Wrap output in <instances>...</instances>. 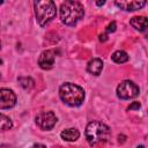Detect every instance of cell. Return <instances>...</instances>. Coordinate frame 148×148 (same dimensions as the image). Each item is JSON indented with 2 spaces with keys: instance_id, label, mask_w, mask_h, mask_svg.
<instances>
[{
  "instance_id": "cell-6",
  "label": "cell",
  "mask_w": 148,
  "mask_h": 148,
  "mask_svg": "<svg viewBox=\"0 0 148 148\" xmlns=\"http://www.w3.org/2000/svg\"><path fill=\"white\" fill-rule=\"evenodd\" d=\"M35 121L40 130L50 131L56 126L58 119L52 111H42L36 116Z\"/></svg>"
},
{
  "instance_id": "cell-12",
  "label": "cell",
  "mask_w": 148,
  "mask_h": 148,
  "mask_svg": "<svg viewBox=\"0 0 148 148\" xmlns=\"http://www.w3.org/2000/svg\"><path fill=\"white\" fill-rule=\"evenodd\" d=\"M60 136L62 140L65 141H68V142H74L79 139L80 136V132L79 130L74 128V127H71V128H66L61 133H60Z\"/></svg>"
},
{
  "instance_id": "cell-1",
  "label": "cell",
  "mask_w": 148,
  "mask_h": 148,
  "mask_svg": "<svg viewBox=\"0 0 148 148\" xmlns=\"http://www.w3.org/2000/svg\"><path fill=\"white\" fill-rule=\"evenodd\" d=\"M110 127L98 120L90 121L86 127V139L90 146H98L110 139Z\"/></svg>"
},
{
  "instance_id": "cell-17",
  "label": "cell",
  "mask_w": 148,
  "mask_h": 148,
  "mask_svg": "<svg viewBox=\"0 0 148 148\" xmlns=\"http://www.w3.org/2000/svg\"><path fill=\"white\" fill-rule=\"evenodd\" d=\"M141 108V104L139 103V102H133L131 105H128V108H127V110L130 111V110H139Z\"/></svg>"
},
{
  "instance_id": "cell-7",
  "label": "cell",
  "mask_w": 148,
  "mask_h": 148,
  "mask_svg": "<svg viewBox=\"0 0 148 148\" xmlns=\"http://www.w3.org/2000/svg\"><path fill=\"white\" fill-rule=\"evenodd\" d=\"M16 104V95L8 88H0V109H12Z\"/></svg>"
},
{
  "instance_id": "cell-2",
  "label": "cell",
  "mask_w": 148,
  "mask_h": 148,
  "mask_svg": "<svg viewBox=\"0 0 148 148\" xmlns=\"http://www.w3.org/2000/svg\"><path fill=\"white\" fill-rule=\"evenodd\" d=\"M60 20L66 25H75L84 15V8L79 1H65L60 6Z\"/></svg>"
},
{
  "instance_id": "cell-9",
  "label": "cell",
  "mask_w": 148,
  "mask_h": 148,
  "mask_svg": "<svg viewBox=\"0 0 148 148\" xmlns=\"http://www.w3.org/2000/svg\"><path fill=\"white\" fill-rule=\"evenodd\" d=\"M114 5L126 12H134L142 8L146 5V1H116Z\"/></svg>"
},
{
  "instance_id": "cell-8",
  "label": "cell",
  "mask_w": 148,
  "mask_h": 148,
  "mask_svg": "<svg viewBox=\"0 0 148 148\" xmlns=\"http://www.w3.org/2000/svg\"><path fill=\"white\" fill-rule=\"evenodd\" d=\"M54 60H56V52L54 50H46L43 51L38 58V65L42 69L49 71L53 68L54 66Z\"/></svg>"
},
{
  "instance_id": "cell-4",
  "label": "cell",
  "mask_w": 148,
  "mask_h": 148,
  "mask_svg": "<svg viewBox=\"0 0 148 148\" xmlns=\"http://www.w3.org/2000/svg\"><path fill=\"white\" fill-rule=\"evenodd\" d=\"M35 15L40 27H46L57 14L56 3L51 0H36L34 2Z\"/></svg>"
},
{
  "instance_id": "cell-21",
  "label": "cell",
  "mask_w": 148,
  "mask_h": 148,
  "mask_svg": "<svg viewBox=\"0 0 148 148\" xmlns=\"http://www.w3.org/2000/svg\"><path fill=\"white\" fill-rule=\"evenodd\" d=\"M0 148H13L12 146H9V145H1L0 146Z\"/></svg>"
},
{
  "instance_id": "cell-26",
  "label": "cell",
  "mask_w": 148,
  "mask_h": 148,
  "mask_svg": "<svg viewBox=\"0 0 148 148\" xmlns=\"http://www.w3.org/2000/svg\"><path fill=\"white\" fill-rule=\"evenodd\" d=\"M0 80H1V75H0Z\"/></svg>"
},
{
  "instance_id": "cell-5",
  "label": "cell",
  "mask_w": 148,
  "mask_h": 148,
  "mask_svg": "<svg viewBox=\"0 0 148 148\" xmlns=\"http://www.w3.org/2000/svg\"><path fill=\"white\" fill-rule=\"evenodd\" d=\"M139 95V87L130 80L120 82L117 87V96L120 99H131Z\"/></svg>"
},
{
  "instance_id": "cell-14",
  "label": "cell",
  "mask_w": 148,
  "mask_h": 148,
  "mask_svg": "<svg viewBox=\"0 0 148 148\" xmlns=\"http://www.w3.org/2000/svg\"><path fill=\"white\" fill-rule=\"evenodd\" d=\"M13 127V121L9 117L0 113V131H7Z\"/></svg>"
},
{
  "instance_id": "cell-16",
  "label": "cell",
  "mask_w": 148,
  "mask_h": 148,
  "mask_svg": "<svg viewBox=\"0 0 148 148\" xmlns=\"http://www.w3.org/2000/svg\"><path fill=\"white\" fill-rule=\"evenodd\" d=\"M116 29H117V24H116L114 21H112V22L106 27V32H108V34H109V32H114Z\"/></svg>"
},
{
  "instance_id": "cell-18",
  "label": "cell",
  "mask_w": 148,
  "mask_h": 148,
  "mask_svg": "<svg viewBox=\"0 0 148 148\" xmlns=\"http://www.w3.org/2000/svg\"><path fill=\"white\" fill-rule=\"evenodd\" d=\"M106 39H108V35H106V34H103V35L101 34V35H99V40H101V42H105Z\"/></svg>"
},
{
  "instance_id": "cell-11",
  "label": "cell",
  "mask_w": 148,
  "mask_h": 148,
  "mask_svg": "<svg viewBox=\"0 0 148 148\" xmlns=\"http://www.w3.org/2000/svg\"><path fill=\"white\" fill-rule=\"evenodd\" d=\"M87 71L92 75H99L103 71V61L99 58L91 59L87 65Z\"/></svg>"
},
{
  "instance_id": "cell-13",
  "label": "cell",
  "mask_w": 148,
  "mask_h": 148,
  "mask_svg": "<svg viewBox=\"0 0 148 148\" xmlns=\"http://www.w3.org/2000/svg\"><path fill=\"white\" fill-rule=\"evenodd\" d=\"M111 59H112V61H114L116 64H124V62L128 61V54H127L125 51L118 50V51H116V52L112 53Z\"/></svg>"
},
{
  "instance_id": "cell-24",
  "label": "cell",
  "mask_w": 148,
  "mask_h": 148,
  "mask_svg": "<svg viewBox=\"0 0 148 148\" xmlns=\"http://www.w3.org/2000/svg\"><path fill=\"white\" fill-rule=\"evenodd\" d=\"M1 64H2V59H0V65H1Z\"/></svg>"
},
{
  "instance_id": "cell-10",
  "label": "cell",
  "mask_w": 148,
  "mask_h": 148,
  "mask_svg": "<svg viewBox=\"0 0 148 148\" xmlns=\"http://www.w3.org/2000/svg\"><path fill=\"white\" fill-rule=\"evenodd\" d=\"M130 24L138 31L140 32H143L147 30V27H148V21H147V17L146 16H133L131 20H130Z\"/></svg>"
},
{
  "instance_id": "cell-3",
  "label": "cell",
  "mask_w": 148,
  "mask_h": 148,
  "mask_svg": "<svg viewBox=\"0 0 148 148\" xmlns=\"http://www.w3.org/2000/svg\"><path fill=\"white\" fill-rule=\"evenodd\" d=\"M59 96L61 101L68 106H80L84 101V90L77 84L67 82L59 88Z\"/></svg>"
},
{
  "instance_id": "cell-22",
  "label": "cell",
  "mask_w": 148,
  "mask_h": 148,
  "mask_svg": "<svg viewBox=\"0 0 148 148\" xmlns=\"http://www.w3.org/2000/svg\"><path fill=\"white\" fill-rule=\"evenodd\" d=\"M136 148H145V146H142V145H140V146H138Z\"/></svg>"
},
{
  "instance_id": "cell-25",
  "label": "cell",
  "mask_w": 148,
  "mask_h": 148,
  "mask_svg": "<svg viewBox=\"0 0 148 148\" xmlns=\"http://www.w3.org/2000/svg\"><path fill=\"white\" fill-rule=\"evenodd\" d=\"M0 49H1V42H0Z\"/></svg>"
},
{
  "instance_id": "cell-15",
  "label": "cell",
  "mask_w": 148,
  "mask_h": 148,
  "mask_svg": "<svg viewBox=\"0 0 148 148\" xmlns=\"http://www.w3.org/2000/svg\"><path fill=\"white\" fill-rule=\"evenodd\" d=\"M18 82L22 86V88H24L25 90H30L35 86V81L31 77H29V76H21V77H18Z\"/></svg>"
},
{
  "instance_id": "cell-20",
  "label": "cell",
  "mask_w": 148,
  "mask_h": 148,
  "mask_svg": "<svg viewBox=\"0 0 148 148\" xmlns=\"http://www.w3.org/2000/svg\"><path fill=\"white\" fill-rule=\"evenodd\" d=\"M105 3V1H96V5L97 6H103Z\"/></svg>"
},
{
  "instance_id": "cell-23",
  "label": "cell",
  "mask_w": 148,
  "mask_h": 148,
  "mask_svg": "<svg viewBox=\"0 0 148 148\" xmlns=\"http://www.w3.org/2000/svg\"><path fill=\"white\" fill-rule=\"evenodd\" d=\"M2 3H3V1H2V0H0V5H2Z\"/></svg>"
},
{
  "instance_id": "cell-19",
  "label": "cell",
  "mask_w": 148,
  "mask_h": 148,
  "mask_svg": "<svg viewBox=\"0 0 148 148\" xmlns=\"http://www.w3.org/2000/svg\"><path fill=\"white\" fill-rule=\"evenodd\" d=\"M31 148H46V146H44V145H39V143H37V145H34Z\"/></svg>"
}]
</instances>
